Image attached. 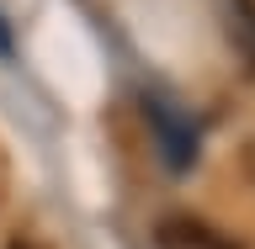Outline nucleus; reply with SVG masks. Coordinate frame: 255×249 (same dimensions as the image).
<instances>
[{
  "mask_svg": "<svg viewBox=\"0 0 255 249\" xmlns=\"http://www.w3.org/2000/svg\"><path fill=\"white\" fill-rule=\"evenodd\" d=\"M213 11L223 21V37L234 48L239 69L255 75V0H213Z\"/></svg>",
  "mask_w": 255,
  "mask_h": 249,
  "instance_id": "nucleus-2",
  "label": "nucleus"
},
{
  "mask_svg": "<svg viewBox=\"0 0 255 249\" xmlns=\"http://www.w3.org/2000/svg\"><path fill=\"white\" fill-rule=\"evenodd\" d=\"M11 249H37V244H11Z\"/></svg>",
  "mask_w": 255,
  "mask_h": 249,
  "instance_id": "nucleus-5",
  "label": "nucleus"
},
{
  "mask_svg": "<svg viewBox=\"0 0 255 249\" xmlns=\"http://www.w3.org/2000/svg\"><path fill=\"white\" fill-rule=\"evenodd\" d=\"M11 48H16L11 43V27H5V16H0V59H11Z\"/></svg>",
  "mask_w": 255,
  "mask_h": 249,
  "instance_id": "nucleus-4",
  "label": "nucleus"
},
{
  "mask_svg": "<svg viewBox=\"0 0 255 249\" xmlns=\"http://www.w3.org/2000/svg\"><path fill=\"white\" fill-rule=\"evenodd\" d=\"M159 249H234V244L218 239L207 223L191 218V212H175L170 223H159Z\"/></svg>",
  "mask_w": 255,
  "mask_h": 249,
  "instance_id": "nucleus-3",
  "label": "nucleus"
},
{
  "mask_svg": "<svg viewBox=\"0 0 255 249\" xmlns=\"http://www.w3.org/2000/svg\"><path fill=\"white\" fill-rule=\"evenodd\" d=\"M143 117L154 127V143H159V159L170 175H186L197 165V122L175 101H159V95H143Z\"/></svg>",
  "mask_w": 255,
  "mask_h": 249,
  "instance_id": "nucleus-1",
  "label": "nucleus"
}]
</instances>
